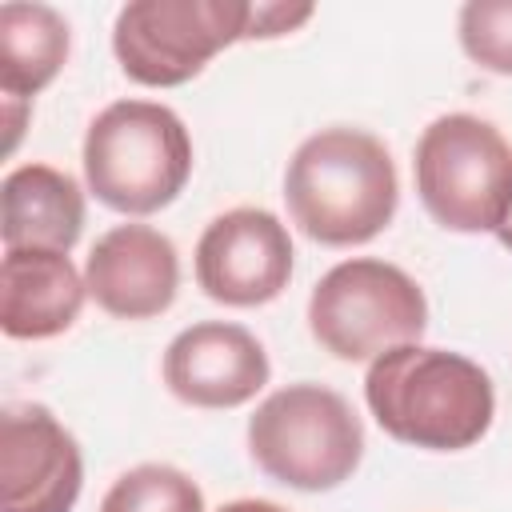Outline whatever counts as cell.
I'll list each match as a JSON object with an SVG mask.
<instances>
[{
    "label": "cell",
    "mask_w": 512,
    "mask_h": 512,
    "mask_svg": "<svg viewBox=\"0 0 512 512\" xmlns=\"http://www.w3.org/2000/svg\"><path fill=\"white\" fill-rule=\"evenodd\" d=\"M364 400L376 424L412 448H472L496 416L492 376L448 348L400 344L368 364Z\"/></svg>",
    "instance_id": "cell-1"
},
{
    "label": "cell",
    "mask_w": 512,
    "mask_h": 512,
    "mask_svg": "<svg viewBox=\"0 0 512 512\" xmlns=\"http://www.w3.org/2000/svg\"><path fill=\"white\" fill-rule=\"evenodd\" d=\"M284 200L292 224L328 248L376 240L400 204L388 148L360 128H320L288 160Z\"/></svg>",
    "instance_id": "cell-2"
},
{
    "label": "cell",
    "mask_w": 512,
    "mask_h": 512,
    "mask_svg": "<svg viewBox=\"0 0 512 512\" xmlns=\"http://www.w3.org/2000/svg\"><path fill=\"white\" fill-rule=\"evenodd\" d=\"M192 176V136L156 100H116L84 132L88 192L124 216L168 208Z\"/></svg>",
    "instance_id": "cell-3"
},
{
    "label": "cell",
    "mask_w": 512,
    "mask_h": 512,
    "mask_svg": "<svg viewBox=\"0 0 512 512\" xmlns=\"http://www.w3.org/2000/svg\"><path fill=\"white\" fill-rule=\"evenodd\" d=\"M248 452L264 476L300 492H332L364 460V424L324 384H288L248 420Z\"/></svg>",
    "instance_id": "cell-4"
},
{
    "label": "cell",
    "mask_w": 512,
    "mask_h": 512,
    "mask_svg": "<svg viewBox=\"0 0 512 512\" xmlns=\"http://www.w3.org/2000/svg\"><path fill=\"white\" fill-rule=\"evenodd\" d=\"M308 328L324 352L360 364L388 348L420 344L428 300L404 268L376 256H352L316 280L308 296Z\"/></svg>",
    "instance_id": "cell-5"
},
{
    "label": "cell",
    "mask_w": 512,
    "mask_h": 512,
    "mask_svg": "<svg viewBox=\"0 0 512 512\" xmlns=\"http://www.w3.org/2000/svg\"><path fill=\"white\" fill-rule=\"evenodd\" d=\"M416 192L448 232H496L512 204V148L472 112L436 116L416 140Z\"/></svg>",
    "instance_id": "cell-6"
},
{
    "label": "cell",
    "mask_w": 512,
    "mask_h": 512,
    "mask_svg": "<svg viewBox=\"0 0 512 512\" xmlns=\"http://www.w3.org/2000/svg\"><path fill=\"white\" fill-rule=\"evenodd\" d=\"M248 0H132L116 12L112 52L128 80L176 88L236 40H248Z\"/></svg>",
    "instance_id": "cell-7"
},
{
    "label": "cell",
    "mask_w": 512,
    "mask_h": 512,
    "mask_svg": "<svg viewBox=\"0 0 512 512\" xmlns=\"http://www.w3.org/2000/svg\"><path fill=\"white\" fill-rule=\"evenodd\" d=\"M292 280V236L268 208L220 212L196 244V284L228 308H260Z\"/></svg>",
    "instance_id": "cell-8"
},
{
    "label": "cell",
    "mask_w": 512,
    "mask_h": 512,
    "mask_svg": "<svg viewBox=\"0 0 512 512\" xmlns=\"http://www.w3.org/2000/svg\"><path fill=\"white\" fill-rule=\"evenodd\" d=\"M84 484L76 436L44 404L0 416V512H72Z\"/></svg>",
    "instance_id": "cell-9"
},
{
    "label": "cell",
    "mask_w": 512,
    "mask_h": 512,
    "mask_svg": "<svg viewBox=\"0 0 512 512\" xmlns=\"http://www.w3.org/2000/svg\"><path fill=\"white\" fill-rule=\"evenodd\" d=\"M268 376L264 344L228 320H200L176 332L164 352V384L192 408H240L268 384Z\"/></svg>",
    "instance_id": "cell-10"
},
{
    "label": "cell",
    "mask_w": 512,
    "mask_h": 512,
    "mask_svg": "<svg viewBox=\"0 0 512 512\" xmlns=\"http://www.w3.org/2000/svg\"><path fill=\"white\" fill-rule=\"evenodd\" d=\"M88 296L116 320H152L180 288L176 244L152 224H116L96 236L84 264Z\"/></svg>",
    "instance_id": "cell-11"
},
{
    "label": "cell",
    "mask_w": 512,
    "mask_h": 512,
    "mask_svg": "<svg viewBox=\"0 0 512 512\" xmlns=\"http://www.w3.org/2000/svg\"><path fill=\"white\" fill-rule=\"evenodd\" d=\"M88 284L68 252L4 248L0 328L12 340H52L80 320Z\"/></svg>",
    "instance_id": "cell-12"
},
{
    "label": "cell",
    "mask_w": 512,
    "mask_h": 512,
    "mask_svg": "<svg viewBox=\"0 0 512 512\" xmlns=\"http://www.w3.org/2000/svg\"><path fill=\"white\" fill-rule=\"evenodd\" d=\"M84 232V192L52 164H20L0 184L4 248L68 252Z\"/></svg>",
    "instance_id": "cell-13"
},
{
    "label": "cell",
    "mask_w": 512,
    "mask_h": 512,
    "mask_svg": "<svg viewBox=\"0 0 512 512\" xmlns=\"http://www.w3.org/2000/svg\"><path fill=\"white\" fill-rule=\"evenodd\" d=\"M68 20L48 4L0 8V92L4 100H32L68 60Z\"/></svg>",
    "instance_id": "cell-14"
},
{
    "label": "cell",
    "mask_w": 512,
    "mask_h": 512,
    "mask_svg": "<svg viewBox=\"0 0 512 512\" xmlns=\"http://www.w3.org/2000/svg\"><path fill=\"white\" fill-rule=\"evenodd\" d=\"M100 512H204L200 484L172 464H136L104 492Z\"/></svg>",
    "instance_id": "cell-15"
},
{
    "label": "cell",
    "mask_w": 512,
    "mask_h": 512,
    "mask_svg": "<svg viewBox=\"0 0 512 512\" xmlns=\"http://www.w3.org/2000/svg\"><path fill=\"white\" fill-rule=\"evenodd\" d=\"M456 32L472 64L492 76H512V0H468Z\"/></svg>",
    "instance_id": "cell-16"
},
{
    "label": "cell",
    "mask_w": 512,
    "mask_h": 512,
    "mask_svg": "<svg viewBox=\"0 0 512 512\" xmlns=\"http://www.w3.org/2000/svg\"><path fill=\"white\" fill-rule=\"evenodd\" d=\"M312 20V4H252L248 40H272Z\"/></svg>",
    "instance_id": "cell-17"
},
{
    "label": "cell",
    "mask_w": 512,
    "mask_h": 512,
    "mask_svg": "<svg viewBox=\"0 0 512 512\" xmlns=\"http://www.w3.org/2000/svg\"><path fill=\"white\" fill-rule=\"evenodd\" d=\"M24 104H28V100H4V116H8V148H16V140H20Z\"/></svg>",
    "instance_id": "cell-18"
},
{
    "label": "cell",
    "mask_w": 512,
    "mask_h": 512,
    "mask_svg": "<svg viewBox=\"0 0 512 512\" xmlns=\"http://www.w3.org/2000/svg\"><path fill=\"white\" fill-rule=\"evenodd\" d=\"M216 512H288V508H280V504H272V500H228V504L216 508Z\"/></svg>",
    "instance_id": "cell-19"
},
{
    "label": "cell",
    "mask_w": 512,
    "mask_h": 512,
    "mask_svg": "<svg viewBox=\"0 0 512 512\" xmlns=\"http://www.w3.org/2000/svg\"><path fill=\"white\" fill-rule=\"evenodd\" d=\"M496 240L512 252V204H508V212H504V220H500V228H496Z\"/></svg>",
    "instance_id": "cell-20"
}]
</instances>
